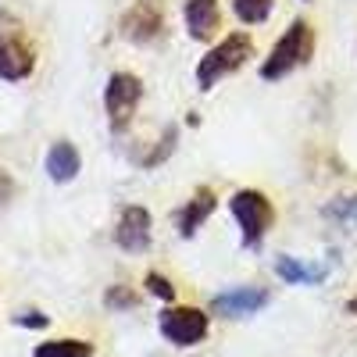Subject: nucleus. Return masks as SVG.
I'll return each mask as SVG.
<instances>
[{"mask_svg":"<svg viewBox=\"0 0 357 357\" xmlns=\"http://www.w3.org/2000/svg\"><path fill=\"white\" fill-rule=\"evenodd\" d=\"M311 57H314V29H311V22L296 18L286 33L275 40V47L268 50V57L261 61V79L264 82H279L289 72L304 68Z\"/></svg>","mask_w":357,"mask_h":357,"instance_id":"f257e3e1","label":"nucleus"},{"mask_svg":"<svg viewBox=\"0 0 357 357\" xmlns=\"http://www.w3.org/2000/svg\"><path fill=\"white\" fill-rule=\"evenodd\" d=\"M250 57H254V40L247 33H229L222 43H215L211 50L200 57V65H197V86L200 89L218 86V79L240 72Z\"/></svg>","mask_w":357,"mask_h":357,"instance_id":"f03ea898","label":"nucleus"},{"mask_svg":"<svg viewBox=\"0 0 357 357\" xmlns=\"http://www.w3.org/2000/svg\"><path fill=\"white\" fill-rule=\"evenodd\" d=\"M229 211H232L236 225H240L243 247H247V250L261 247L264 232L272 229V222H275L272 200H268L261 190H240V193H232V200H229Z\"/></svg>","mask_w":357,"mask_h":357,"instance_id":"7ed1b4c3","label":"nucleus"},{"mask_svg":"<svg viewBox=\"0 0 357 357\" xmlns=\"http://www.w3.org/2000/svg\"><path fill=\"white\" fill-rule=\"evenodd\" d=\"M143 100V82L139 75L132 72H114L104 86V111H107V122L114 132H122L129 122H132V114Z\"/></svg>","mask_w":357,"mask_h":357,"instance_id":"20e7f679","label":"nucleus"},{"mask_svg":"<svg viewBox=\"0 0 357 357\" xmlns=\"http://www.w3.org/2000/svg\"><path fill=\"white\" fill-rule=\"evenodd\" d=\"M158 325H161V336L168 343H175V347H197L207 336V314L200 307H190V304L161 311Z\"/></svg>","mask_w":357,"mask_h":357,"instance_id":"39448f33","label":"nucleus"},{"mask_svg":"<svg viewBox=\"0 0 357 357\" xmlns=\"http://www.w3.org/2000/svg\"><path fill=\"white\" fill-rule=\"evenodd\" d=\"M165 33V15L158 0H136V4L122 15V36L132 43H154Z\"/></svg>","mask_w":357,"mask_h":357,"instance_id":"423d86ee","label":"nucleus"},{"mask_svg":"<svg viewBox=\"0 0 357 357\" xmlns=\"http://www.w3.org/2000/svg\"><path fill=\"white\" fill-rule=\"evenodd\" d=\"M114 243L129 254L151 250V211L139 204H129L122 211V218H118V225H114Z\"/></svg>","mask_w":357,"mask_h":357,"instance_id":"0eeeda50","label":"nucleus"},{"mask_svg":"<svg viewBox=\"0 0 357 357\" xmlns=\"http://www.w3.org/2000/svg\"><path fill=\"white\" fill-rule=\"evenodd\" d=\"M268 304V289L261 286H236V289H225L211 301V314H222V318H247L254 311H261Z\"/></svg>","mask_w":357,"mask_h":357,"instance_id":"6e6552de","label":"nucleus"},{"mask_svg":"<svg viewBox=\"0 0 357 357\" xmlns=\"http://www.w3.org/2000/svg\"><path fill=\"white\" fill-rule=\"evenodd\" d=\"M33 68H36V50L29 47L22 36L0 40V79L22 82V79L33 75Z\"/></svg>","mask_w":357,"mask_h":357,"instance_id":"1a4fd4ad","label":"nucleus"},{"mask_svg":"<svg viewBox=\"0 0 357 357\" xmlns=\"http://www.w3.org/2000/svg\"><path fill=\"white\" fill-rule=\"evenodd\" d=\"M183 18L193 40H211L222 25V11H218V0H186L183 4Z\"/></svg>","mask_w":357,"mask_h":357,"instance_id":"9d476101","label":"nucleus"},{"mask_svg":"<svg viewBox=\"0 0 357 357\" xmlns=\"http://www.w3.org/2000/svg\"><path fill=\"white\" fill-rule=\"evenodd\" d=\"M215 193L211 190H207V186H200L197 193H193V200L183 207V211H178L175 215V225H178V236H183V240H193V236H197V229L207 222V215H211L215 211Z\"/></svg>","mask_w":357,"mask_h":357,"instance_id":"9b49d317","label":"nucleus"},{"mask_svg":"<svg viewBox=\"0 0 357 357\" xmlns=\"http://www.w3.org/2000/svg\"><path fill=\"white\" fill-rule=\"evenodd\" d=\"M275 275L289 286H318L325 282V275H329V268L325 264H307L301 257H275Z\"/></svg>","mask_w":357,"mask_h":357,"instance_id":"f8f14e48","label":"nucleus"},{"mask_svg":"<svg viewBox=\"0 0 357 357\" xmlns=\"http://www.w3.org/2000/svg\"><path fill=\"white\" fill-rule=\"evenodd\" d=\"M82 172V158L68 139H57L47 151V175L54 183H72V178Z\"/></svg>","mask_w":357,"mask_h":357,"instance_id":"ddd939ff","label":"nucleus"},{"mask_svg":"<svg viewBox=\"0 0 357 357\" xmlns=\"http://www.w3.org/2000/svg\"><path fill=\"white\" fill-rule=\"evenodd\" d=\"M36 357H93V343L86 340H50L36 347Z\"/></svg>","mask_w":357,"mask_h":357,"instance_id":"4468645a","label":"nucleus"},{"mask_svg":"<svg viewBox=\"0 0 357 357\" xmlns=\"http://www.w3.org/2000/svg\"><path fill=\"white\" fill-rule=\"evenodd\" d=\"M272 8H275V0H232L236 18L247 22V25H264L272 18Z\"/></svg>","mask_w":357,"mask_h":357,"instance_id":"2eb2a0df","label":"nucleus"},{"mask_svg":"<svg viewBox=\"0 0 357 357\" xmlns=\"http://www.w3.org/2000/svg\"><path fill=\"white\" fill-rule=\"evenodd\" d=\"M325 218H333L347 229H357V197H336L329 207H325Z\"/></svg>","mask_w":357,"mask_h":357,"instance_id":"dca6fc26","label":"nucleus"},{"mask_svg":"<svg viewBox=\"0 0 357 357\" xmlns=\"http://www.w3.org/2000/svg\"><path fill=\"white\" fill-rule=\"evenodd\" d=\"M175 139H178V129H175V126H168V129H165V136L158 139V151H154V154H146L139 165H143V168H158V165H165V161L172 158V151H175Z\"/></svg>","mask_w":357,"mask_h":357,"instance_id":"f3484780","label":"nucleus"},{"mask_svg":"<svg viewBox=\"0 0 357 357\" xmlns=\"http://www.w3.org/2000/svg\"><path fill=\"white\" fill-rule=\"evenodd\" d=\"M104 304H107L111 311H132L139 301H136V293H132L129 286H111V289L104 293Z\"/></svg>","mask_w":357,"mask_h":357,"instance_id":"a211bd4d","label":"nucleus"},{"mask_svg":"<svg viewBox=\"0 0 357 357\" xmlns=\"http://www.w3.org/2000/svg\"><path fill=\"white\" fill-rule=\"evenodd\" d=\"M143 286H146V289H151V293L158 296V301H168V304L175 301V286H172V282H168V279H165L161 272H146V279H143Z\"/></svg>","mask_w":357,"mask_h":357,"instance_id":"6ab92c4d","label":"nucleus"},{"mask_svg":"<svg viewBox=\"0 0 357 357\" xmlns=\"http://www.w3.org/2000/svg\"><path fill=\"white\" fill-rule=\"evenodd\" d=\"M15 325H25V329H47L50 318L40 314V311H22V314H15Z\"/></svg>","mask_w":357,"mask_h":357,"instance_id":"aec40b11","label":"nucleus"},{"mask_svg":"<svg viewBox=\"0 0 357 357\" xmlns=\"http://www.w3.org/2000/svg\"><path fill=\"white\" fill-rule=\"evenodd\" d=\"M11 190H15V183L8 178V172H0V204H4V200L11 197Z\"/></svg>","mask_w":357,"mask_h":357,"instance_id":"412c9836","label":"nucleus"},{"mask_svg":"<svg viewBox=\"0 0 357 357\" xmlns=\"http://www.w3.org/2000/svg\"><path fill=\"white\" fill-rule=\"evenodd\" d=\"M347 311H350V314L357 318V293H354V296H350V301H347Z\"/></svg>","mask_w":357,"mask_h":357,"instance_id":"4be33fe9","label":"nucleus"},{"mask_svg":"<svg viewBox=\"0 0 357 357\" xmlns=\"http://www.w3.org/2000/svg\"><path fill=\"white\" fill-rule=\"evenodd\" d=\"M154 357H161V354H154Z\"/></svg>","mask_w":357,"mask_h":357,"instance_id":"5701e85b","label":"nucleus"}]
</instances>
